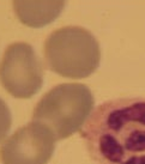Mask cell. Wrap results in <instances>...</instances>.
Listing matches in <instances>:
<instances>
[{"instance_id":"1","label":"cell","mask_w":145,"mask_h":164,"mask_svg":"<svg viewBox=\"0 0 145 164\" xmlns=\"http://www.w3.org/2000/svg\"><path fill=\"white\" fill-rule=\"evenodd\" d=\"M95 164H145V98H117L96 107L81 131Z\"/></svg>"},{"instance_id":"2","label":"cell","mask_w":145,"mask_h":164,"mask_svg":"<svg viewBox=\"0 0 145 164\" xmlns=\"http://www.w3.org/2000/svg\"><path fill=\"white\" fill-rule=\"evenodd\" d=\"M95 104L92 92L84 84L56 85L42 96L33 113V121L48 127L56 140L66 139L83 127Z\"/></svg>"},{"instance_id":"3","label":"cell","mask_w":145,"mask_h":164,"mask_svg":"<svg viewBox=\"0 0 145 164\" xmlns=\"http://www.w3.org/2000/svg\"><path fill=\"white\" fill-rule=\"evenodd\" d=\"M100 44L82 26H64L53 31L45 42V60L50 71L65 78L82 79L97 70Z\"/></svg>"},{"instance_id":"4","label":"cell","mask_w":145,"mask_h":164,"mask_svg":"<svg viewBox=\"0 0 145 164\" xmlns=\"http://www.w3.org/2000/svg\"><path fill=\"white\" fill-rule=\"evenodd\" d=\"M0 84L12 97L28 100L43 85V66L35 49L26 42L6 47L0 60Z\"/></svg>"},{"instance_id":"5","label":"cell","mask_w":145,"mask_h":164,"mask_svg":"<svg viewBox=\"0 0 145 164\" xmlns=\"http://www.w3.org/2000/svg\"><path fill=\"white\" fill-rule=\"evenodd\" d=\"M55 137L48 127L31 121L14 131L0 145L1 164H47L55 148Z\"/></svg>"},{"instance_id":"6","label":"cell","mask_w":145,"mask_h":164,"mask_svg":"<svg viewBox=\"0 0 145 164\" xmlns=\"http://www.w3.org/2000/svg\"><path fill=\"white\" fill-rule=\"evenodd\" d=\"M66 0H12L16 17L25 26L43 28L60 16Z\"/></svg>"},{"instance_id":"7","label":"cell","mask_w":145,"mask_h":164,"mask_svg":"<svg viewBox=\"0 0 145 164\" xmlns=\"http://www.w3.org/2000/svg\"><path fill=\"white\" fill-rule=\"evenodd\" d=\"M12 125V116L9 106L6 102L0 98V144L6 139Z\"/></svg>"}]
</instances>
